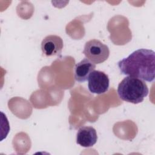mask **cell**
Listing matches in <instances>:
<instances>
[{"label": "cell", "mask_w": 155, "mask_h": 155, "mask_svg": "<svg viewBox=\"0 0 155 155\" xmlns=\"http://www.w3.org/2000/svg\"><path fill=\"white\" fill-rule=\"evenodd\" d=\"M83 53L86 58L94 64H101L105 61L109 57L108 47L99 40L91 39L85 44Z\"/></svg>", "instance_id": "obj_3"}, {"label": "cell", "mask_w": 155, "mask_h": 155, "mask_svg": "<svg viewBox=\"0 0 155 155\" xmlns=\"http://www.w3.org/2000/svg\"><path fill=\"white\" fill-rule=\"evenodd\" d=\"M117 66L122 74L151 82L155 77V53L152 50L138 49L119 61Z\"/></svg>", "instance_id": "obj_1"}, {"label": "cell", "mask_w": 155, "mask_h": 155, "mask_svg": "<svg viewBox=\"0 0 155 155\" xmlns=\"http://www.w3.org/2000/svg\"><path fill=\"white\" fill-rule=\"evenodd\" d=\"M97 136L96 130L89 126L81 127L77 133L76 143L83 147H90L97 142Z\"/></svg>", "instance_id": "obj_6"}, {"label": "cell", "mask_w": 155, "mask_h": 155, "mask_svg": "<svg viewBox=\"0 0 155 155\" xmlns=\"http://www.w3.org/2000/svg\"><path fill=\"white\" fill-rule=\"evenodd\" d=\"M88 87L92 93L101 94L106 93L109 88L110 80L104 72L94 70L88 76Z\"/></svg>", "instance_id": "obj_4"}, {"label": "cell", "mask_w": 155, "mask_h": 155, "mask_svg": "<svg viewBox=\"0 0 155 155\" xmlns=\"http://www.w3.org/2000/svg\"><path fill=\"white\" fill-rule=\"evenodd\" d=\"M117 94L122 101L137 104L142 102L148 95V88L143 80L128 76L119 84Z\"/></svg>", "instance_id": "obj_2"}, {"label": "cell", "mask_w": 155, "mask_h": 155, "mask_svg": "<svg viewBox=\"0 0 155 155\" xmlns=\"http://www.w3.org/2000/svg\"><path fill=\"white\" fill-rule=\"evenodd\" d=\"M96 65L87 58L76 64L74 68V78L76 81L82 83L88 80L90 73L94 70Z\"/></svg>", "instance_id": "obj_7"}, {"label": "cell", "mask_w": 155, "mask_h": 155, "mask_svg": "<svg viewBox=\"0 0 155 155\" xmlns=\"http://www.w3.org/2000/svg\"><path fill=\"white\" fill-rule=\"evenodd\" d=\"M64 47L62 39L57 35H48L41 42V50L46 56H59L61 54Z\"/></svg>", "instance_id": "obj_5"}]
</instances>
